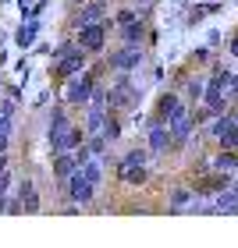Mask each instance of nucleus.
Segmentation results:
<instances>
[{"instance_id": "25", "label": "nucleus", "mask_w": 238, "mask_h": 248, "mask_svg": "<svg viewBox=\"0 0 238 248\" xmlns=\"http://www.w3.org/2000/svg\"><path fill=\"white\" fill-rule=\"evenodd\" d=\"M18 110H21V103H18V99H11V96H0V114H7V117H18Z\"/></svg>"}, {"instance_id": "31", "label": "nucleus", "mask_w": 238, "mask_h": 248, "mask_svg": "<svg viewBox=\"0 0 238 248\" xmlns=\"http://www.w3.org/2000/svg\"><path fill=\"white\" fill-rule=\"evenodd\" d=\"M0 67H7V50H0Z\"/></svg>"}, {"instance_id": "11", "label": "nucleus", "mask_w": 238, "mask_h": 248, "mask_svg": "<svg viewBox=\"0 0 238 248\" xmlns=\"http://www.w3.org/2000/svg\"><path fill=\"white\" fill-rule=\"evenodd\" d=\"M110 36H114V18L96 21V25H85V29H78V32H75L78 46H82L89 57H103V53L110 50Z\"/></svg>"}, {"instance_id": "21", "label": "nucleus", "mask_w": 238, "mask_h": 248, "mask_svg": "<svg viewBox=\"0 0 238 248\" xmlns=\"http://www.w3.org/2000/svg\"><path fill=\"white\" fill-rule=\"evenodd\" d=\"M213 57H217V50H210L206 43H203V46H196V50H192V53H188L185 61H188V64H196V67H203V71H206V67L213 64Z\"/></svg>"}, {"instance_id": "23", "label": "nucleus", "mask_w": 238, "mask_h": 248, "mask_svg": "<svg viewBox=\"0 0 238 248\" xmlns=\"http://www.w3.org/2000/svg\"><path fill=\"white\" fill-rule=\"evenodd\" d=\"M29 75H32V64H29V57H25V53H21V57L15 61V78L29 85Z\"/></svg>"}, {"instance_id": "32", "label": "nucleus", "mask_w": 238, "mask_h": 248, "mask_svg": "<svg viewBox=\"0 0 238 248\" xmlns=\"http://www.w3.org/2000/svg\"><path fill=\"white\" fill-rule=\"evenodd\" d=\"M68 4H71V7H78V4H89V0H68Z\"/></svg>"}, {"instance_id": "6", "label": "nucleus", "mask_w": 238, "mask_h": 248, "mask_svg": "<svg viewBox=\"0 0 238 248\" xmlns=\"http://www.w3.org/2000/svg\"><path fill=\"white\" fill-rule=\"evenodd\" d=\"M142 142H146V149H150L153 163H164V160H171V156H174V139H171V124H167V121H156V117L146 114Z\"/></svg>"}, {"instance_id": "15", "label": "nucleus", "mask_w": 238, "mask_h": 248, "mask_svg": "<svg viewBox=\"0 0 238 248\" xmlns=\"http://www.w3.org/2000/svg\"><path fill=\"white\" fill-rule=\"evenodd\" d=\"M39 32H43V18H21L18 29L11 32V43H15V50L29 53V50L39 43Z\"/></svg>"}, {"instance_id": "33", "label": "nucleus", "mask_w": 238, "mask_h": 248, "mask_svg": "<svg viewBox=\"0 0 238 248\" xmlns=\"http://www.w3.org/2000/svg\"><path fill=\"white\" fill-rule=\"evenodd\" d=\"M0 4H15V0H0Z\"/></svg>"}, {"instance_id": "24", "label": "nucleus", "mask_w": 238, "mask_h": 248, "mask_svg": "<svg viewBox=\"0 0 238 248\" xmlns=\"http://www.w3.org/2000/svg\"><path fill=\"white\" fill-rule=\"evenodd\" d=\"M224 43H228V36H224V29H210V32H206V46H210V50H221Z\"/></svg>"}, {"instance_id": "10", "label": "nucleus", "mask_w": 238, "mask_h": 248, "mask_svg": "<svg viewBox=\"0 0 238 248\" xmlns=\"http://www.w3.org/2000/svg\"><path fill=\"white\" fill-rule=\"evenodd\" d=\"M89 64H93V57L78 46V50H71V53H64V57H53L50 67H47V78H50V85L57 89V85L68 82V78H75L78 71H85Z\"/></svg>"}, {"instance_id": "29", "label": "nucleus", "mask_w": 238, "mask_h": 248, "mask_svg": "<svg viewBox=\"0 0 238 248\" xmlns=\"http://www.w3.org/2000/svg\"><path fill=\"white\" fill-rule=\"evenodd\" d=\"M228 96H231V103H238V67H235V75H231V85H228Z\"/></svg>"}, {"instance_id": "5", "label": "nucleus", "mask_w": 238, "mask_h": 248, "mask_svg": "<svg viewBox=\"0 0 238 248\" xmlns=\"http://www.w3.org/2000/svg\"><path fill=\"white\" fill-rule=\"evenodd\" d=\"M103 61L110 71H128V75H139L146 64H150V46H139V43H118L103 53Z\"/></svg>"}, {"instance_id": "30", "label": "nucleus", "mask_w": 238, "mask_h": 248, "mask_svg": "<svg viewBox=\"0 0 238 248\" xmlns=\"http://www.w3.org/2000/svg\"><path fill=\"white\" fill-rule=\"evenodd\" d=\"M7 82H11V78L4 75V67H0V96H4V89H7Z\"/></svg>"}, {"instance_id": "22", "label": "nucleus", "mask_w": 238, "mask_h": 248, "mask_svg": "<svg viewBox=\"0 0 238 248\" xmlns=\"http://www.w3.org/2000/svg\"><path fill=\"white\" fill-rule=\"evenodd\" d=\"M50 99H57V89H53V85L39 89V93H36V99H32V110H36V114H43V110L50 107Z\"/></svg>"}, {"instance_id": "16", "label": "nucleus", "mask_w": 238, "mask_h": 248, "mask_svg": "<svg viewBox=\"0 0 238 248\" xmlns=\"http://www.w3.org/2000/svg\"><path fill=\"white\" fill-rule=\"evenodd\" d=\"M47 170H50V177H53V188H61L68 177L78 170L75 153H47Z\"/></svg>"}, {"instance_id": "14", "label": "nucleus", "mask_w": 238, "mask_h": 248, "mask_svg": "<svg viewBox=\"0 0 238 248\" xmlns=\"http://www.w3.org/2000/svg\"><path fill=\"white\" fill-rule=\"evenodd\" d=\"M15 195L21 199V206H25V217H36V213H43V191H39V181L32 177L29 170L18 174L15 181Z\"/></svg>"}, {"instance_id": "19", "label": "nucleus", "mask_w": 238, "mask_h": 248, "mask_svg": "<svg viewBox=\"0 0 238 248\" xmlns=\"http://www.w3.org/2000/svg\"><path fill=\"white\" fill-rule=\"evenodd\" d=\"M206 18H210V7L199 4V0H192V4L185 7V15H181V25H185V29H199Z\"/></svg>"}, {"instance_id": "18", "label": "nucleus", "mask_w": 238, "mask_h": 248, "mask_svg": "<svg viewBox=\"0 0 238 248\" xmlns=\"http://www.w3.org/2000/svg\"><path fill=\"white\" fill-rule=\"evenodd\" d=\"M210 160H213V170L238 174V149H213V153H210Z\"/></svg>"}, {"instance_id": "3", "label": "nucleus", "mask_w": 238, "mask_h": 248, "mask_svg": "<svg viewBox=\"0 0 238 248\" xmlns=\"http://www.w3.org/2000/svg\"><path fill=\"white\" fill-rule=\"evenodd\" d=\"M107 103H110L114 114L132 117V114H139L142 103H146V85L135 75H128V71H110V78H107Z\"/></svg>"}, {"instance_id": "17", "label": "nucleus", "mask_w": 238, "mask_h": 248, "mask_svg": "<svg viewBox=\"0 0 238 248\" xmlns=\"http://www.w3.org/2000/svg\"><path fill=\"white\" fill-rule=\"evenodd\" d=\"M235 181V174H224V170H210V174H203L192 181V188H196V195L199 199H213V195H221L224 188H231Z\"/></svg>"}, {"instance_id": "4", "label": "nucleus", "mask_w": 238, "mask_h": 248, "mask_svg": "<svg viewBox=\"0 0 238 248\" xmlns=\"http://www.w3.org/2000/svg\"><path fill=\"white\" fill-rule=\"evenodd\" d=\"M100 82H103V78H100L93 67H85V71H78L75 78H68L64 85H57V99H61V103H68L75 114H82L85 103L93 99V93H96Z\"/></svg>"}, {"instance_id": "26", "label": "nucleus", "mask_w": 238, "mask_h": 248, "mask_svg": "<svg viewBox=\"0 0 238 248\" xmlns=\"http://www.w3.org/2000/svg\"><path fill=\"white\" fill-rule=\"evenodd\" d=\"M4 213H7V217H25V206H21V199L11 195V199L4 202Z\"/></svg>"}, {"instance_id": "1", "label": "nucleus", "mask_w": 238, "mask_h": 248, "mask_svg": "<svg viewBox=\"0 0 238 248\" xmlns=\"http://www.w3.org/2000/svg\"><path fill=\"white\" fill-rule=\"evenodd\" d=\"M43 142H47V153H71L78 149L89 135L82 128V117H75V110L61 103V99H53V107L43 110Z\"/></svg>"}, {"instance_id": "8", "label": "nucleus", "mask_w": 238, "mask_h": 248, "mask_svg": "<svg viewBox=\"0 0 238 248\" xmlns=\"http://www.w3.org/2000/svg\"><path fill=\"white\" fill-rule=\"evenodd\" d=\"M100 191L103 188H96L93 181H89V177L82 174V167H78V170L68 177V181L57 188V195L64 199V202H78V206H85V213L96 206V199H100Z\"/></svg>"}, {"instance_id": "13", "label": "nucleus", "mask_w": 238, "mask_h": 248, "mask_svg": "<svg viewBox=\"0 0 238 248\" xmlns=\"http://www.w3.org/2000/svg\"><path fill=\"white\" fill-rule=\"evenodd\" d=\"M192 199H196V188H192V181L185 174L174 177L171 185L164 188V202H160V209L164 213H171V217H185V209L192 206Z\"/></svg>"}, {"instance_id": "20", "label": "nucleus", "mask_w": 238, "mask_h": 248, "mask_svg": "<svg viewBox=\"0 0 238 248\" xmlns=\"http://www.w3.org/2000/svg\"><path fill=\"white\" fill-rule=\"evenodd\" d=\"M15 145V117L0 114V153H11Z\"/></svg>"}, {"instance_id": "27", "label": "nucleus", "mask_w": 238, "mask_h": 248, "mask_svg": "<svg viewBox=\"0 0 238 248\" xmlns=\"http://www.w3.org/2000/svg\"><path fill=\"white\" fill-rule=\"evenodd\" d=\"M150 82H153V85H164V82H167V67H164L160 61L150 67Z\"/></svg>"}, {"instance_id": "9", "label": "nucleus", "mask_w": 238, "mask_h": 248, "mask_svg": "<svg viewBox=\"0 0 238 248\" xmlns=\"http://www.w3.org/2000/svg\"><path fill=\"white\" fill-rule=\"evenodd\" d=\"M203 131V139L210 142V149H238V117L231 114H224V117H213L206 128H199Z\"/></svg>"}, {"instance_id": "28", "label": "nucleus", "mask_w": 238, "mask_h": 248, "mask_svg": "<svg viewBox=\"0 0 238 248\" xmlns=\"http://www.w3.org/2000/svg\"><path fill=\"white\" fill-rule=\"evenodd\" d=\"M18 11H21V18H39L36 15V0H15Z\"/></svg>"}, {"instance_id": "2", "label": "nucleus", "mask_w": 238, "mask_h": 248, "mask_svg": "<svg viewBox=\"0 0 238 248\" xmlns=\"http://www.w3.org/2000/svg\"><path fill=\"white\" fill-rule=\"evenodd\" d=\"M153 174H156V163H153V156L150 149H146V142L139 145H128V149H121L118 153V160H114V181L121 188H128V191H146L153 185Z\"/></svg>"}, {"instance_id": "34", "label": "nucleus", "mask_w": 238, "mask_h": 248, "mask_svg": "<svg viewBox=\"0 0 238 248\" xmlns=\"http://www.w3.org/2000/svg\"><path fill=\"white\" fill-rule=\"evenodd\" d=\"M231 4H235V0H231Z\"/></svg>"}, {"instance_id": "12", "label": "nucleus", "mask_w": 238, "mask_h": 248, "mask_svg": "<svg viewBox=\"0 0 238 248\" xmlns=\"http://www.w3.org/2000/svg\"><path fill=\"white\" fill-rule=\"evenodd\" d=\"M188 107H192V103H185V96H181L174 85H160V89H156V96H153L150 117H156V121H167V124H171L174 117H181V114H185Z\"/></svg>"}, {"instance_id": "7", "label": "nucleus", "mask_w": 238, "mask_h": 248, "mask_svg": "<svg viewBox=\"0 0 238 248\" xmlns=\"http://www.w3.org/2000/svg\"><path fill=\"white\" fill-rule=\"evenodd\" d=\"M110 15H114V4H110V0H89V4L68 7L64 32H68V36H75L78 29H85V25H96V21H107Z\"/></svg>"}]
</instances>
